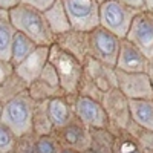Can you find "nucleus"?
<instances>
[{"instance_id":"nucleus-30","label":"nucleus","mask_w":153,"mask_h":153,"mask_svg":"<svg viewBox=\"0 0 153 153\" xmlns=\"http://www.w3.org/2000/svg\"><path fill=\"white\" fill-rule=\"evenodd\" d=\"M6 19H9V11L0 8V20H6Z\"/></svg>"},{"instance_id":"nucleus-29","label":"nucleus","mask_w":153,"mask_h":153,"mask_svg":"<svg viewBox=\"0 0 153 153\" xmlns=\"http://www.w3.org/2000/svg\"><path fill=\"white\" fill-rule=\"evenodd\" d=\"M147 75H149L150 83L153 86V63H149V66H147Z\"/></svg>"},{"instance_id":"nucleus-24","label":"nucleus","mask_w":153,"mask_h":153,"mask_svg":"<svg viewBox=\"0 0 153 153\" xmlns=\"http://www.w3.org/2000/svg\"><path fill=\"white\" fill-rule=\"evenodd\" d=\"M14 138L16 135L0 123V153H9L14 149Z\"/></svg>"},{"instance_id":"nucleus-1","label":"nucleus","mask_w":153,"mask_h":153,"mask_svg":"<svg viewBox=\"0 0 153 153\" xmlns=\"http://www.w3.org/2000/svg\"><path fill=\"white\" fill-rule=\"evenodd\" d=\"M9 22L17 32H22L37 46L55 45V35L49 29L48 22L42 11L19 3L9 9Z\"/></svg>"},{"instance_id":"nucleus-14","label":"nucleus","mask_w":153,"mask_h":153,"mask_svg":"<svg viewBox=\"0 0 153 153\" xmlns=\"http://www.w3.org/2000/svg\"><path fill=\"white\" fill-rule=\"evenodd\" d=\"M55 45L81 63H84V60L89 57V32L71 29L65 34L57 35Z\"/></svg>"},{"instance_id":"nucleus-23","label":"nucleus","mask_w":153,"mask_h":153,"mask_svg":"<svg viewBox=\"0 0 153 153\" xmlns=\"http://www.w3.org/2000/svg\"><path fill=\"white\" fill-rule=\"evenodd\" d=\"M60 141H57L55 138L51 135H43L38 138V141L35 143V153H60Z\"/></svg>"},{"instance_id":"nucleus-9","label":"nucleus","mask_w":153,"mask_h":153,"mask_svg":"<svg viewBox=\"0 0 153 153\" xmlns=\"http://www.w3.org/2000/svg\"><path fill=\"white\" fill-rule=\"evenodd\" d=\"M115 72L118 89L127 100H153V86L147 72L129 74L117 69Z\"/></svg>"},{"instance_id":"nucleus-20","label":"nucleus","mask_w":153,"mask_h":153,"mask_svg":"<svg viewBox=\"0 0 153 153\" xmlns=\"http://www.w3.org/2000/svg\"><path fill=\"white\" fill-rule=\"evenodd\" d=\"M37 45L28 38L26 35H23L22 32H17L14 37V45H12V55H11V65L17 66L20 63L29 57L34 51H35Z\"/></svg>"},{"instance_id":"nucleus-19","label":"nucleus","mask_w":153,"mask_h":153,"mask_svg":"<svg viewBox=\"0 0 153 153\" xmlns=\"http://www.w3.org/2000/svg\"><path fill=\"white\" fill-rule=\"evenodd\" d=\"M16 34H17V31L12 26L9 19L0 20V61L11 63L12 45H14Z\"/></svg>"},{"instance_id":"nucleus-2","label":"nucleus","mask_w":153,"mask_h":153,"mask_svg":"<svg viewBox=\"0 0 153 153\" xmlns=\"http://www.w3.org/2000/svg\"><path fill=\"white\" fill-rule=\"evenodd\" d=\"M49 63L54 66L58 75L61 91L65 92V95H76L83 80V63L76 60L74 55L68 54L66 51H63L61 48H58L57 45L51 46Z\"/></svg>"},{"instance_id":"nucleus-27","label":"nucleus","mask_w":153,"mask_h":153,"mask_svg":"<svg viewBox=\"0 0 153 153\" xmlns=\"http://www.w3.org/2000/svg\"><path fill=\"white\" fill-rule=\"evenodd\" d=\"M20 2L19 0H0V8H3V9H11V8H14L17 6Z\"/></svg>"},{"instance_id":"nucleus-26","label":"nucleus","mask_w":153,"mask_h":153,"mask_svg":"<svg viewBox=\"0 0 153 153\" xmlns=\"http://www.w3.org/2000/svg\"><path fill=\"white\" fill-rule=\"evenodd\" d=\"M121 2L127 6H130V8H135V9H139V11H143L144 9V0H121Z\"/></svg>"},{"instance_id":"nucleus-7","label":"nucleus","mask_w":153,"mask_h":153,"mask_svg":"<svg viewBox=\"0 0 153 153\" xmlns=\"http://www.w3.org/2000/svg\"><path fill=\"white\" fill-rule=\"evenodd\" d=\"M127 40L133 43L149 63H153V16L146 11H141L133 19Z\"/></svg>"},{"instance_id":"nucleus-18","label":"nucleus","mask_w":153,"mask_h":153,"mask_svg":"<svg viewBox=\"0 0 153 153\" xmlns=\"http://www.w3.org/2000/svg\"><path fill=\"white\" fill-rule=\"evenodd\" d=\"M129 107L132 121L153 132V100H129Z\"/></svg>"},{"instance_id":"nucleus-6","label":"nucleus","mask_w":153,"mask_h":153,"mask_svg":"<svg viewBox=\"0 0 153 153\" xmlns=\"http://www.w3.org/2000/svg\"><path fill=\"white\" fill-rule=\"evenodd\" d=\"M121 38L110 31L98 26L89 32V55L104 65L115 68L121 48Z\"/></svg>"},{"instance_id":"nucleus-32","label":"nucleus","mask_w":153,"mask_h":153,"mask_svg":"<svg viewBox=\"0 0 153 153\" xmlns=\"http://www.w3.org/2000/svg\"><path fill=\"white\" fill-rule=\"evenodd\" d=\"M97 2H98V3L101 5V3H104V2H109V0H97Z\"/></svg>"},{"instance_id":"nucleus-33","label":"nucleus","mask_w":153,"mask_h":153,"mask_svg":"<svg viewBox=\"0 0 153 153\" xmlns=\"http://www.w3.org/2000/svg\"><path fill=\"white\" fill-rule=\"evenodd\" d=\"M146 153H153V152H146Z\"/></svg>"},{"instance_id":"nucleus-5","label":"nucleus","mask_w":153,"mask_h":153,"mask_svg":"<svg viewBox=\"0 0 153 153\" xmlns=\"http://www.w3.org/2000/svg\"><path fill=\"white\" fill-rule=\"evenodd\" d=\"M71 28L81 32H91L100 26V3L97 0H61Z\"/></svg>"},{"instance_id":"nucleus-3","label":"nucleus","mask_w":153,"mask_h":153,"mask_svg":"<svg viewBox=\"0 0 153 153\" xmlns=\"http://www.w3.org/2000/svg\"><path fill=\"white\" fill-rule=\"evenodd\" d=\"M32 100L34 98L29 94H19L3 106L0 117L2 124H5L16 136H23L34 129Z\"/></svg>"},{"instance_id":"nucleus-22","label":"nucleus","mask_w":153,"mask_h":153,"mask_svg":"<svg viewBox=\"0 0 153 153\" xmlns=\"http://www.w3.org/2000/svg\"><path fill=\"white\" fill-rule=\"evenodd\" d=\"M113 153H146L139 143L129 133L127 136L115 138V149Z\"/></svg>"},{"instance_id":"nucleus-13","label":"nucleus","mask_w":153,"mask_h":153,"mask_svg":"<svg viewBox=\"0 0 153 153\" xmlns=\"http://www.w3.org/2000/svg\"><path fill=\"white\" fill-rule=\"evenodd\" d=\"M65 149L76 150L86 153L91 150L92 144V132L81 123H71L65 129H61V138L58 139Z\"/></svg>"},{"instance_id":"nucleus-28","label":"nucleus","mask_w":153,"mask_h":153,"mask_svg":"<svg viewBox=\"0 0 153 153\" xmlns=\"http://www.w3.org/2000/svg\"><path fill=\"white\" fill-rule=\"evenodd\" d=\"M143 11H146V12L153 16V0H144V9Z\"/></svg>"},{"instance_id":"nucleus-4","label":"nucleus","mask_w":153,"mask_h":153,"mask_svg":"<svg viewBox=\"0 0 153 153\" xmlns=\"http://www.w3.org/2000/svg\"><path fill=\"white\" fill-rule=\"evenodd\" d=\"M139 12V9L124 5L121 0H109L100 5V26L124 40Z\"/></svg>"},{"instance_id":"nucleus-25","label":"nucleus","mask_w":153,"mask_h":153,"mask_svg":"<svg viewBox=\"0 0 153 153\" xmlns=\"http://www.w3.org/2000/svg\"><path fill=\"white\" fill-rule=\"evenodd\" d=\"M19 2L22 5H26V6H31L34 9H38V11L45 12L51 5H54L57 0H19Z\"/></svg>"},{"instance_id":"nucleus-11","label":"nucleus","mask_w":153,"mask_h":153,"mask_svg":"<svg viewBox=\"0 0 153 153\" xmlns=\"http://www.w3.org/2000/svg\"><path fill=\"white\" fill-rule=\"evenodd\" d=\"M49 51L51 46H37L29 57L25 58L20 65L14 66V74L23 83H34L49 63Z\"/></svg>"},{"instance_id":"nucleus-12","label":"nucleus","mask_w":153,"mask_h":153,"mask_svg":"<svg viewBox=\"0 0 153 153\" xmlns=\"http://www.w3.org/2000/svg\"><path fill=\"white\" fill-rule=\"evenodd\" d=\"M147 66H149V61L143 55V52L127 38H124L121 42L115 69L129 72V74H136V72H147Z\"/></svg>"},{"instance_id":"nucleus-15","label":"nucleus","mask_w":153,"mask_h":153,"mask_svg":"<svg viewBox=\"0 0 153 153\" xmlns=\"http://www.w3.org/2000/svg\"><path fill=\"white\" fill-rule=\"evenodd\" d=\"M31 87H34V91L29 92V95L35 100V98H55V97H61L58 94H65L61 91L60 86V80L58 75L54 69V66L48 63L46 68L43 69V72L40 74V76L29 84Z\"/></svg>"},{"instance_id":"nucleus-17","label":"nucleus","mask_w":153,"mask_h":153,"mask_svg":"<svg viewBox=\"0 0 153 153\" xmlns=\"http://www.w3.org/2000/svg\"><path fill=\"white\" fill-rule=\"evenodd\" d=\"M48 113H49V120L54 129L61 130L74 121L71 107L63 97H55V98L48 100Z\"/></svg>"},{"instance_id":"nucleus-10","label":"nucleus","mask_w":153,"mask_h":153,"mask_svg":"<svg viewBox=\"0 0 153 153\" xmlns=\"http://www.w3.org/2000/svg\"><path fill=\"white\" fill-rule=\"evenodd\" d=\"M101 104H103L106 113H107V118L109 123L115 124L118 129L127 130L132 117H130V107H129V100H127L123 92L120 89H112L107 94H104L103 100H101Z\"/></svg>"},{"instance_id":"nucleus-16","label":"nucleus","mask_w":153,"mask_h":153,"mask_svg":"<svg viewBox=\"0 0 153 153\" xmlns=\"http://www.w3.org/2000/svg\"><path fill=\"white\" fill-rule=\"evenodd\" d=\"M43 16L48 22V26L49 29L52 31V34L57 37L60 34H65L68 31H71V22H69V17H68V12L63 6L61 0H57L54 5H51L45 12Z\"/></svg>"},{"instance_id":"nucleus-8","label":"nucleus","mask_w":153,"mask_h":153,"mask_svg":"<svg viewBox=\"0 0 153 153\" xmlns=\"http://www.w3.org/2000/svg\"><path fill=\"white\" fill-rule=\"evenodd\" d=\"M74 112L78 121L84 124L86 127H91V129H107L109 126L107 113L103 104H101V101L95 98L78 95L74 104Z\"/></svg>"},{"instance_id":"nucleus-21","label":"nucleus","mask_w":153,"mask_h":153,"mask_svg":"<svg viewBox=\"0 0 153 153\" xmlns=\"http://www.w3.org/2000/svg\"><path fill=\"white\" fill-rule=\"evenodd\" d=\"M92 144L91 150L94 153H113L115 138L107 129H92Z\"/></svg>"},{"instance_id":"nucleus-31","label":"nucleus","mask_w":153,"mask_h":153,"mask_svg":"<svg viewBox=\"0 0 153 153\" xmlns=\"http://www.w3.org/2000/svg\"><path fill=\"white\" fill-rule=\"evenodd\" d=\"M60 153H81V152H76V150H71V149H63Z\"/></svg>"}]
</instances>
